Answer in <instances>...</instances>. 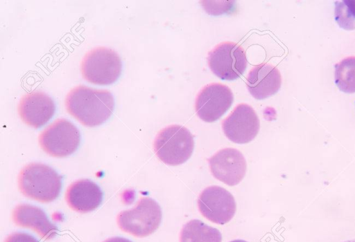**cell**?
Returning <instances> with one entry per match:
<instances>
[{"mask_svg":"<svg viewBox=\"0 0 355 242\" xmlns=\"http://www.w3.org/2000/svg\"><path fill=\"white\" fill-rule=\"evenodd\" d=\"M64 104L71 116L89 127L105 122L114 109V97L110 91L84 85L73 88L67 95Z\"/></svg>","mask_w":355,"mask_h":242,"instance_id":"obj_1","label":"cell"},{"mask_svg":"<svg viewBox=\"0 0 355 242\" xmlns=\"http://www.w3.org/2000/svg\"><path fill=\"white\" fill-rule=\"evenodd\" d=\"M17 183L22 194L41 203L53 201L62 189V177L51 167L37 162L23 167Z\"/></svg>","mask_w":355,"mask_h":242,"instance_id":"obj_2","label":"cell"},{"mask_svg":"<svg viewBox=\"0 0 355 242\" xmlns=\"http://www.w3.org/2000/svg\"><path fill=\"white\" fill-rule=\"evenodd\" d=\"M153 147L161 161L169 165H179L191 156L194 149L193 136L183 126L170 125L159 131Z\"/></svg>","mask_w":355,"mask_h":242,"instance_id":"obj_3","label":"cell"},{"mask_svg":"<svg viewBox=\"0 0 355 242\" xmlns=\"http://www.w3.org/2000/svg\"><path fill=\"white\" fill-rule=\"evenodd\" d=\"M162 218L159 205L150 197H141L134 207L119 212L116 222L122 231L142 238L157 230Z\"/></svg>","mask_w":355,"mask_h":242,"instance_id":"obj_4","label":"cell"},{"mask_svg":"<svg viewBox=\"0 0 355 242\" xmlns=\"http://www.w3.org/2000/svg\"><path fill=\"white\" fill-rule=\"evenodd\" d=\"M80 71L83 77L92 84L110 85L118 80L121 74V59L113 50L96 47L85 55Z\"/></svg>","mask_w":355,"mask_h":242,"instance_id":"obj_5","label":"cell"},{"mask_svg":"<svg viewBox=\"0 0 355 242\" xmlns=\"http://www.w3.org/2000/svg\"><path fill=\"white\" fill-rule=\"evenodd\" d=\"M41 149L53 157L64 158L73 153L80 143V133L69 120L58 119L39 135Z\"/></svg>","mask_w":355,"mask_h":242,"instance_id":"obj_6","label":"cell"},{"mask_svg":"<svg viewBox=\"0 0 355 242\" xmlns=\"http://www.w3.org/2000/svg\"><path fill=\"white\" fill-rule=\"evenodd\" d=\"M211 71L223 80H234L243 74L247 67L245 51L232 41L216 45L208 55Z\"/></svg>","mask_w":355,"mask_h":242,"instance_id":"obj_7","label":"cell"},{"mask_svg":"<svg viewBox=\"0 0 355 242\" xmlns=\"http://www.w3.org/2000/svg\"><path fill=\"white\" fill-rule=\"evenodd\" d=\"M198 206L205 218L220 225L228 223L234 216L236 209L232 194L216 185L209 186L200 193Z\"/></svg>","mask_w":355,"mask_h":242,"instance_id":"obj_8","label":"cell"},{"mask_svg":"<svg viewBox=\"0 0 355 242\" xmlns=\"http://www.w3.org/2000/svg\"><path fill=\"white\" fill-rule=\"evenodd\" d=\"M234 100L232 90L226 85L211 83L198 93L195 109L198 116L206 122H214L230 108Z\"/></svg>","mask_w":355,"mask_h":242,"instance_id":"obj_9","label":"cell"},{"mask_svg":"<svg viewBox=\"0 0 355 242\" xmlns=\"http://www.w3.org/2000/svg\"><path fill=\"white\" fill-rule=\"evenodd\" d=\"M260 122L252 106L241 103L223 120L222 129L225 136L237 144H246L257 136Z\"/></svg>","mask_w":355,"mask_h":242,"instance_id":"obj_10","label":"cell"},{"mask_svg":"<svg viewBox=\"0 0 355 242\" xmlns=\"http://www.w3.org/2000/svg\"><path fill=\"white\" fill-rule=\"evenodd\" d=\"M208 162L214 177L230 186L238 185L246 173L245 159L241 152L234 148L218 151Z\"/></svg>","mask_w":355,"mask_h":242,"instance_id":"obj_11","label":"cell"},{"mask_svg":"<svg viewBox=\"0 0 355 242\" xmlns=\"http://www.w3.org/2000/svg\"><path fill=\"white\" fill-rule=\"evenodd\" d=\"M17 111L21 120L26 124L38 129L52 118L55 111V105L47 94L34 91L22 96Z\"/></svg>","mask_w":355,"mask_h":242,"instance_id":"obj_12","label":"cell"},{"mask_svg":"<svg viewBox=\"0 0 355 242\" xmlns=\"http://www.w3.org/2000/svg\"><path fill=\"white\" fill-rule=\"evenodd\" d=\"M12 219L16 225L31 229L44 240L53 239L58 232L57 226L49 221L46 213L32 205H17L12 211Z\"/></svg>","mask_w":355,"mask_h":242,"instance_id":"obj_13","label":"cell"},{"mask_svg":"<svg viewBox=\"0 0 355 242\" xmlns=\"http://www.w3.org/2000/svg\"><path fill=\"white\" fill-rule=\"evenodd\" d=\"M103 194L99 186L88 179L71 183L67 189L65 200L69 207L78 212L87 213L98 208Z\"/></svg>","mask_w":355,"mask_h":242,"instance_id":"obj_14","label":"cell"},{"mask_svg":"<svg viewBox=\"0 0 355 242\" xmlns=\"http://www.w3.org/2000/svg\"><path fill=\"white\" fill-rule=\"evenodd\" d=\"M282 85L279 70L268 64L253 67L246 78L248 91L257 100H263L278 92Z\"/></svg>","mask_w":355,"mask_h":242,"instance_id":"obj_15","label":"cell"},{"mask_svg":"<svg viewBox=\"0 0 355 242\" xmlns=\"http://www.w3.org/2000/svg\"><path fill=\"white\" fill-rule=\"evenodd\" d=\"M180 242H221L220 231L198 219L187 222L182 227Z\"/></svg>","mask_w":355,"mask_h":242,"instance_id":"obj_16","label":"cell"},{"mask_svg":"<svg viewBox=\"0 0 355 242\" xmlns=\"http://www.w3.org/2000/svg\"><path fill=\"white\" fill-rule=\"evenodd\" d=\"M334 78L340 91L355 93V57L345 58L335 65Z\"/></svg>","mask_w":355,"mask_h":242,"instance_id":"obj_17","label":"cell"},{"mask_svg":"<svg viewBox=\"0 0 355 242\" xmlns=\"http://www.w3.org/2000/svg\"><path fill=\"white\" fill-rule=\"evenodd\" d=\"M335 21L343 29H355V0L336 1L335 2Z\"/></svg>","mask_w":355,"mask_h":242,"instance_id":"obj_18","label":"cell"},{"mask_svg":"<svg viewBox=\"0 0 355 242\" xmlns=\"http://www.w3.org/2000/svg\"><path fill=\"white\" fill-rule=\"evenodd\" d=\"M4 242H39L33 236L25 232H15L10 234Z\"/></svg>","mask_w":355,"mask_h":242,"instance_id":"obj_19","label":"cell"},{"mask_svg":"<svg viewBox=\"0 0 355 242\" xmlns=\"http://www.w3.org/2000/svg\"><path fill=\"white\" fill-rule=\"evenodd\" d=\"M103 242H132L128 239L120 237V236H116V237H112L106 239Z\"/></svg>","mask_w":355,"mask_h":242,"instance_id":"obj_20","label":"cell"},{"mask_svg":"<svg viewBox=\"0 0 355 242\" xmlns=\"http://www.w3.org/2000/svg\"><path fill=\"white\" fill-rule=\"evenodd\" d=\"M230 242H247L244 240H241V239H236V240H234V241H232Z\"/></svg>","mask_w":355,"mask_h":242,"instance_id":"obj_21","label":"cell"},{"mask_svg":"<svg viewBox=\"0 0 355 242\" xmlns=\"http://www.w3.org/2000/svg\"><path fill=\"white\" fill-rule=\"evenodd\" d=\"M343 242H355V239L354 240L345 241H343Z\"/></svg>","mask_w":355,"mask_h":242,"instance_id":"obj_22","label":"cell"}]
</instances>
